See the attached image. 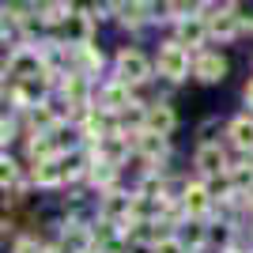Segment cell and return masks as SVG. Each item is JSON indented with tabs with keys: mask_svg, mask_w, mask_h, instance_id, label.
I'll return each instance as SVG.
<instances>
[{
	"mask_svg": "<svg viewBox=\"0 0 253 253\" xmlns=\"http://www.w3.org/2000/svg\"><path fill=\"white\" fill-rule=\"evenodd\" d=\"M197 167H201V174H223V170H231L227 167V155H223L219 144H201V151H197Z\"/></svg>",
	"mask_w": 253,
	"mask_h": 253,
	"instance_id": "ba28073f",
	"label": "cell"
},
{
	"mask_svg": "<svg viewBox=\"0 0 253 253\" xmlns=\"http://www.w3.org/2000/svg\"><path fill=\"white\" fill-rule=\"evenodd\" d=\"M64 174H68V170L61 167V159H57V155H53V159H42V163L34 167V181H38V185H57Z\"/></svg>",
	"mask_w": 253,
	"mask_h": 253,
	"instance_id": "7c38bea8",
	"label": "cell"
},
{
	"mask_svg": "<svg viewBox=\"0 0 253 253\" xmlns=\"http://www.w3.org/2000/svg\"><path fill=\"white\" fill-rule=\"evenodd\" d=\"M148 76H151V61L140 49H121L117 53V80H121V84L136 87V84H144Z\"/></svg>",
	"mask_w": 253,
	"mask_h": 253,
	"instance_id": "7a4b0ae2",
	"label": "cell"
},
{
	"mask_svg": "<svg viewBox=\"0 0 253 253\" xmlns=\"http://www.w3.org/2000/svg\"><path fill=\"white\" fill-rule=\"evenodd\" d=\"M98 102H102L106 114H125L128 106H136V102H132V95H128V84H121V80L106 84L102 95H98Z\"/></svg>",
	"mask_w": 253,
	"mask_h": 253,
	"instance_id": "52a82bcc",
	"label": "cell"
},
{
	"mask_svg": "<svg viewBox=\"0 0 253 253\" xmlns=\"http://www.w3.org/2000/svg\"><path fill=\"white\" fill-rule=\"evenodd\" d=\"M155 253H185V242H181V238H159L155 242Z\"/></svg>",
	"mask_w": 253,
	"mask_h": 253,
	"instance_id": "ac0fdd59",
	"label": "cell"
},
{
	"mask_svg": "<svg viewBox=\"0 0 253 253\" xmlns=\"http://www.w3.org/2000/svg\"><path fill=\"white\" fill-rule=\"evenodd\" d=\"M159 76H167L170 84H178V80H185L189 76V45L181 42H167L163 49H159Z\"/></svg>",
	"mask_w": 253,
	"mask_h": 253,
	"instance_id": "6da1fadb",
	"label": "cell"
},
{
	"mask_svg": "<svg viewBox=\"0 0 253 253\" xmlns=\"http://www.w3.org/2000/svg\"><path fill=\"white\" fill-rule=\"evenodd\" d=\"M132 144H136L140 155H148V159H163L167 155V136H163V132H151V128H140Z\"/></svg>",
	"mask_w": 253,
	"mask_h": 253,
	"instance_id": "30bf717a",
	"label": "cell"
},
{
	"mask_svg": "<svg viewBox=\"0 0 253 253\" xmlns=\"http://www.w3.org/2000/svg\"><path fill=\"white\" fill-rule=\"evenodd\" d=\"M231 140H234V148L253 151V121L250 117H234L231 121Z\"/></svg>",
	"mask_w": 253,
	"mask_h": 253,
	"instance_id": "4fadbf2b",
	"label": "cell"
},
{
	"mask_svg": "<svg viewBox=\"0 0 253 253\" xmlns=\"http://www.w3.org/2000/svg\"><path fill=\"white\" fill-rule=\"evenodd\" d=\"M208 27H211V38H219V42H234L246 23L238 19V11H234V8H223V11H211V15H208Z\"/></svg>",
	"mask_w": 253,
	"mask_h": 253,
	"instance_id": "5b68a950",
	"label": "cell"
},
{
	"mask_svg": "<svg viewBox=\"0 0 253 253\" xmlns=\"http://www.w3.org/2000/svg\"><path fill=\"white\" fill-rule=\"evenodd\" d=\"M234 11H238V19L253 31V0H234Z\"/></svg>",
	"mask_w": 253,
	"mask_h": 253,
	"instance_id": "d6986e66",
	"label": "cell"
},
{
	"mask_svg": "<svg viewBox=\"0 0 253 253\" xmlns=\"http://www.w3.org/2000/svg\"><path fill=\"white\" fill-rule=\"evenodd\" d=\"M185 227H189V231H181V242H185V246H201L204 238H208L201 223H185Z\"/></svg>",
	"mask_w": 253,
	"mask_h": 253,
	"instance_id": "e0dca14e",
	"label": "cell"
},
{
	"mask_svg": "<svg viewBox=\"0 0 253 253\" xmlns=\"http://www.w3.org/2000/svg\"><path fill=\"white\" fill-rule=\"evenodd\" d=\"M246 102L253 106V80H250V84H246Z\"/></svg>",
	"mask_w": 253,
	"mask_h": 253,
	"instance_id": "ffe728a7",
	"label": "cell"
},
{
	"mask_svg": "<svg viewBox=\"0 0 253 253\" xmlns=\"http://www.w3.org/2000/svg\"><path fill=\"white\" fill-rule=\"evenodd\" d=\"M61 31H64V38H68V45H87L91 42V15L72 8L61 19Z\"/></svg>",
	"mask_w": 253,
	"mask_h": 253,
	"instance_id": "8992f818",
	"label": "cell"
},
{
	"mask_svg": "<svg viewBox=\"0 0 253 253\" xmlns=\"http://www.w3.org/2000/svg\"><path fill=\"white\" fill-rule=\"evenodd\" d=\"M121 211H132V201H128V197H117V193H110V197H106V204H102V219H110V223H117L121 219Z\"/></svg>",
	"mask_w": 253,
	"mask_h": 253,
	"instance_id": "9a60e30c",
	"label": "cell"
},
{
	"mask_svg": "<svg viewBox=\"0 0 253 253\" xmlns=\"http://www.w3.org/2000/svg\"><path fill=\"white\" fill-rule=\"evenodd\" d=\"M193 76L201 80V84H219L223 76H227V57L223 53H197L193 57Z\"/></svg>",
	"mask_w": 253,
	"mask_h": 253,
	"instance_id": "277c9868",
	"label": "cell"
},
{
	"mask_svg": "<svg viewBox=\"0 0 253 253\" xmlns=\"http://www.w3.org/2000/svg\"><path fill=\"white\" fill-rule=\"evenodd\" d=\"M181 204H185V211H189V215H204V211H208V204H211V189H208V185H189V189H185V197H181Z\"/></svg>",
	"mask_w": 253,
	"mask_h": 253,
	"instance_id": "8fae6325",
	"label": "cell"
},
{
	"mask_svg": "<svg viewBox=\"0 0 253 253\" xmlns=\"http://www.w3.org/2000/svg\"><path fill=\"white\" fill-rule=\"evenodd\" d=\"M204 38H211L208 15L193 11V15H181V19H178V38H174V42H181V45H189V49H197V45H204Z\"/></svg>",
	"mask_w": 253,
	"mask_h": 253,
	"instance_id": "3957f363",
	"label": "cell"
},
{
	"mask_svg": "<svg viewBox=\"0 0 253 253\" xmlns=\"http://www.w3.org/2000/svg\"><path fill=\"white\" fill-rule=\"evenodd\" d=\"M76 57H80V68H76V72H84V76L102 68V53H98L91 42H87V45H76Z\"/></svg>",
	"mask_w": 253,
	"mask_h": 253,
	"instance_id": "5bb4252c",
	"label": "cell"
},
{
	"mask_svg": "<svg viewBox=\"0 0 253 253\" xmlns=\"http://www.w3.org/2000/svg\"><path fill=\"white\" fill-rule=\"evenodd\" d=\"M174 125H178V117H174V110H170L167 102H155L148 114H144V128H151V132H163V136H167V132H174Z\"/></svg>",
	"mask_w": 253,
	"mask_h": 253,
	"instance_id": "9c48e42d",
	"label": "cell"
},
{
	"mask_svg": "<svg viewBox=\"0 0 253 253\" xmlns=\"http://www.w3.org/2000/svg\"><path fill=\"white\" fill-rule=\"evenodd\" d=\"M246 204H250V211H253V185L246 189Z\"/></svg>",
	"mask_w": 253,
	"mask_h": 253,
	"instance_id": "44dd1931",
	"label": "cell"
},
{
	"mask_svg": "<svg viewBox=\"0 0 253 253\" xmlns=\"http://www.w3.org/2000/svg\"><path fill=\"white\" fill-rule=\"evenodd\" d=\"M227 174H231V181H234V193H246V189L253 185V167H250V163H242V167H231Z\"/></svg>",
	"mask_w": 253,
	"mask_h": 253,
	"instance_id": "2e32d148",
	"label": "cell"
}]
</instances>
